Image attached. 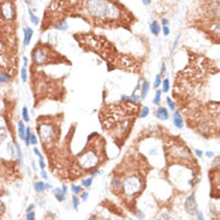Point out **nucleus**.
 I'll list each match as a JSON object with an SVG mask.
<instances>
[{
	"mask_svg": "<svg viewBox=\"0 0 220 220\" xmlns=\"http://www.w3.org/2000/svg\"><path fill=\"white\" fill-rule=\"evenodd\" d=\"M41 177L44 178V179H48V174L45 170H41Z\"/></svg>",
	"mask_w": 220,
	"mask_h": 220,
	"instance_id": "45",
	"label": "nucleus"
},
{
	"mask_svg": "<svg viewBox=\"0 0 220 220\" xmlns=\"http://www.w3.org/2000/svg\"><path fill=\"white\" fill-rule=\"evenodd\" d=\"M155 114H156V118L160 120H166V119H168V117H170L168 110H167L166 107H163V106L158 107Z\"/></svg>",
	"mask_w": 220,
	"mask_h": 220,
	"instance_id": "9",
	"label": "nucleus"
},
{
	"mask_svg": "<svg viewBox=\"0 0 220 220\" xmlns=\"http://www.w3.org/2000/svg\"><path fill=\"white\" fill-rule=\"evenodd\" d=\"M101 173H102V171H101V170H96V171H94V172L90 174V177H92L93 179H94L96 176H99V174H101Z\"/></svg>",
	"mask_w": 220,
	"mask_h": 220,
	"instance_id": "41",
	"label": "nucleus"
},
{
	"mask_svg": "<svg viewBox=\"0 0 220 220\" xmlns=\"http://www.w3.org/2000/svg\"><path fill=\"white\" fill-rule=\"evenodd\" d=\"M67 28H69V25L66 22H62V23L54 25V29H57V30H67Z\"/></svg>",
	"mask_w": 220,
	"mask_h": 220,
	"instance_id": "27",
	"label": "nucleus"
},
{
	"mask_svg": "<svg viewBox=\"0 0 220 220\" xmlns=\"http://www.w3.org/2000/svg\"><path fill=\"white\" fill-rule=\"evenodd\" d=\"M25 218H27V220H36V218H35V212H29V213H27Z\"/></svg>",
	"mask_w": 220,
	"mask_h": 220,
	"instance_id": "35",
	"label": "nucleus"
},
{
	"mask_svg": "<svg viewBox=\"0 0 220 220\" xmlns=\"http://www.w3.org/2000/svg\"><path fill=\"white\" fill-rule=\"evenodd\" d=\"M161 84H163V89H161V92L163 93H168V90H170V80H168V78L163 80Z\"/></svg>",
	"mask_w": 220,
	"mask_h": 220,
	"instance_id": "22",
	"label": "nucleus"
},
{
	"mask_svg": "<svg viewBox=\"0 0 220 220\" xmlns=\"http://www.w3.org/2000/svg\"><path fill=\"white\" fill-rule=\"evenodd\" d=\"M214 165H219V156H217V159L214 160Z\"/></svg>",
	"mask_w": 220,
	"mask_h": 220,
	"instance_id": "53",
	"label": "nucleus"
},
{
	"mask_svg": "<svg viewBox=\"0 0 220 220\" xmlns=\"http://www.w3.org/2000/svg\"><path fill=\"white\" fill-rule=\"evenodd\" d=\"M34 190L36 191L37 194L44 193L46 190V183H44L42 181H37L34 183Z\"/></svg>",
	"mask_w": 220,
	"mask_h": 220,
	"instance_id": "14",
	"label": "nucleus"
},
{
	"mask_svg": "<svg viewBox=\"0 0 220 220\" xmlns=\"http://www.w3.org/2000/svg\"><path fill=\"white\" fill-rule=\"evenodd\" d=\"M49 55H48V51L44 47H36L33 51V60L35 62V64L41 65L45 64L48 62Z\"/></svg>",
	"mask_w": 220,
	"mask_h": 220,
	"instance_id": "5",
	"label": "nucleus"
},
{
	"mask_svg": "<svg viewBox=\"0 0 220 220\" xmlns=\"http://www.w3.org/2000/svg\"><path fill=\"white\" fill-rule=\"evenodd\" d=\"M149 114V108L147 107V106H144V107H142V110H141V112H140V118H146L147 116Z\"/></svg>",
	"mask_w": 220,
	"mask_h": 220,
	"instance_id": "28",
	"label": "nucleus"
},
{
	"mask_svg": "<svg viewBox=\"0 0 220 220\" xmlns=\"http://www.w3.org/2000/svg\"><path fill=\"white\" fill-rule=\"evenodd\" d=\"M16 153H17V156H18L19 163H22V158H23V154H22V148L19 146V143H16Z\"/></svg>",
	"mask_w": 220,
	"mask_h": 220,
	"instance_id": "30",
	"label": "nucleus"
},
{
	"mask_svg": "<svg viewBox=\"0 0 220 220\" xmlns=\"http://www.w3.org/2000/svg\"><path fill=\"white\" fill-rule=\"evenodd\" d=\"M70 189H71V191L73 193V195H77V194L82 193V186L76 185V184H72V185L70 186Z\"/></svg>",
	"mask_w": 220,
	"mask_h": 220,
	"instance_id": "24",
	"label": "nucleus"
},
{
	"mask_svg": "<svg viewBox=\"0 0 220 220\" xmlns=\"http://www.w3.org/2000/svg\"><path fill=\"white\" fill-rule=\"evenodd\" d=\"M30 144H33V146H36L37 144V137L34 134H31V136H30Z\"/></svg>",
	"mask_w": 220,
	"mask_h": 220,
	"instance_id": "37",
	"label": "nucleus"
},
{
	"mask_svg": "<svg viewBox=\"0 0 220 220\" xmlns=\"http://www.w3.org/2000/svg\"><path fill=\"white\" fill-rule=\"evenodd\" d=\"M204 155L207 156V158H213V155H214V153H213V152H211V150H207V152L204 153Z\"/></svg>",
	"mask_w": 220,
	"mask_h": 220,
	"instance_id": "47",
	"label": "nucleus"
},
{
	"mask_svg": "<svg viewBox=\"0 0 220 220\" xmlns=\"http://www.w3.org/2000/svg\"><path fill=\"white\" fill-rule=\"evenodd\" d=\"M29 18H30V22H31V23H34L35 25H39L40 19H39V17H37L36 15H35L31 10H29Z\"/></svg>",
	"mask_w": 220,
	"mask_h": 220,
	"instance_id": "18",
	"label": "nucleus"
},
{
	"mask_svg": "<svg viewBox=\"0 0 220 220\" xmlns=\"http://www.w3.org/2000/svg\"><path fill=\"white\" fill-rule=\"evenodd\" d=\"M7 138V130L2 126H0V144Z\"/></svg>",
	"mask_w": 220,
	"mask_h": 220,
	"instance_id": "20",
	"label": "nucleus"
},
{
	"mask_svg": "<svg viewBox=\"0 0 220 220\" xmlns=\"http://www.w3.org/2000/svg\"><path fill=\"white\" fill-rule=\"evenodd\" d=\"M88 220H98V218H96V215H92V217H89Z\"/></svg>",
	"mask_w": 220,
	"mask_h": 220,
	"instance_id": "54",
	"label": "nucleus"
},
{
	"mask_svg": "<svg viewBox=\"0 0 220 220\" xmlns=\"http://www.w3.org/2000/svg\"><path fill=\"white\" fill-rule=\"evenodd\" d=\"M34 208H35L34 204H29V207H28V209H27V213H29V212H34Z\"/></svg>",
	"mask_w": 220,
	"mask_h": 220,
	"instance_id": "48",
	"label": "nucleus"
},
{
	"mask_svg": "<svg viewBox=\"0 0 220 220\" xmlns=\"http://www.w3.org/2000/svg\"><path fill=\"white\" fill-rule=\"evenodd\" d=\"M78 161H80V165L82 166L83 168H94L95 166L99 164L100 159L98 154L94 152V150H88L85 152L84 154L78 158Z\"/></svg>",
	"mask_w": 220,
	"mask_h": 220,
	"instance_id": "3",
	"label": "nucleus"
},
{
	"mask_svg": "<svg viewBox=\"0 0 220 220\" xmlns=\"http://www.w3.org/2000/svg\"><path fill=\"white\" fill-rule=\"evenodd\" d=\"M184 208H185V212L189 213L190 215H196L197 203H196V199H195V194H191L186 197V200L184 202Z\"/></svg>",
	"mask_w": 220,
	"mask_h": 220,
	"instance_id": "6",
	"label": "nucleus"
},
{
	"mask_svg": "<svg viewBox=\"0 0 220 220\" xmlns=\"http://www.w3.org/2000/svg\"><path fill=\"white\" fill-rule=\"evenodd\" d=\"M31 167L34 168V171H36V170H37V165H36V163H34V161H31Z\"/></svg>",
	"mask_w": 220,
	"mask_h": 220,
	"instance_id": "52",
	"label": "nucleus"
},
{
	"mask_svg": "<svg viewBox=\"0 0 220 220\" xmlns=\"http://www.w3.org/2000/svg\"><path fill=\"white\" fill-rule=\"evenodd\" d=\"M7 149H9L10 154H11V156L13 158V156H16V154H15V148L12 147V143H9V146H7Z\"/></svg>",
	"mask_w": 220,
	"mask_h": 220,
	"instance_id": "38",
	"label": "nucleus"
},
{
	"mask_svg": "<svg viewBox=\"0 0 220 220\" xmlns=\"http://www.w3.org/2000/svg\"><path fill=\"white\" fill-rule=\"evenodd\" d=\"M164 73H166V65L163 63V65H161V72H160V75H164Z\"/></svg>",
	"mask_w": 220,
	"mask_h": 220,
	"instance_id": "49",
	"label": "nucleus"
},
{
	"mask_svg": "<svg viewBox=\"0 0 220 220\" xmlns=\"http://www.w3.org/2000/svg\"><path fill=\"white\" fill-rule=\"evenodd\" d=\"M60 189H62V191H63V194H64V195H66V194H67V186H66V185H63Z\"/></svg>",
	"mask_w": 220,
	"mask_h": 220,
	"instance_id": "50",
	"label": "nucleus"
},
{
	"mask_svg": "<svg viewBox=\"0 0 220 220\" xmlns=\"http://www.w3.org/2000/svg\"><path fill=\"white\" fill-rule=\"evenodd\" d=\"M0 100H1V95H0Z\"/></svg>",
	"mask_w": 220,
	"mask_h": 220,
	"instance_id": "56",
	"label": "nucleus"
},
{
	"mask_svg": "<svg viewBox=\"0 0 220 220\" xmlns=\"http://www.w3.org/2000/svg\"><path fill=\"white\" fill-rule=\"evenodd\" d=\"M123 101H125V102H130V103H138L140 102V98H134V96H129V95H121V98H120Z\"/></svg>",
	"mask_w": 220,
	"mask_h": 220,
	"instance_id": "17",
	"label": "nucleus"
},
{
	"mask_svg": "<svg viewBox=\"0 0 220 220\" xmlns=\"http://www.w3.org/2000/svg\"><path fill=\"white\" fill-rule=\"evenodd\" d=\"M173 125L177 129H183V126H184L183 117H182L181 112L177 110L173 111Z\"/></svg>",
	"mask_w": 220,
	"mask_h": 220,
	"instance_id": "8",
	"label": "nucleus"
},
{
	"mask_svg": "<svg viewBox=\"0 0 220 220\" xmlns=\"http://www.w3.org/2000/svg\"><path fill=\"white\" fill-rule=\"evenodd\" d=\"M196 215H197V220H204V215L202 212H197Z\"/></svg>",
	"mask_w": 220,
	"mask_h": 220,
	"instance_id": "42",
	"label": "nucleus"
},
{
	"mask_svg": "<svg viewBox=\"0 0 220 220\" xmlns=\"http://www.w3.org/2000/svg\"><path fill=\"white\" fill-rule=\"evenodd\" d=\"M39 165H40V168H41V170H45V168H46V163L44 161V156H40V158H39Z\"/></svg>",
	"mask_w": 220,
	"mask_h": 220,
	"instance_id": "34",
	"label": "nucleus"
},
{
	"mask_svg": "<svg viewBox=\"0 0 220 220\" xmlns=\"http://www.w3.org/2000/svg\"><path fill=\"white\" fill-rule=\"evenodd\" d=\"M21 78H22V81L23 82H27L28 80V73H27V67H22V70H21Z\"/></svg>",
	"mask_w": 220,
	"mask_h": 220,
	"instance_id": "29",
	"label": "nucleus"
},
{
	"mask_svg": "<svg viewBox=\"0 0 220 220\" xmlns=\"http://www.w3.org/2000/svg\"><path fill=\"white\" fill-rule=\"evenodd\" d=\"M4 212H5V204H4V203H2V201L0 200V215H1Z\"/></svg>",
	"mask_w": 220,
	"mask_h": 220,
	"instance_id": "43",
	"label": "nucleus"
},
{
	"mask_svg": "<svg viewBox=\"0 0 220 220\" xmlns=\"http://www.w3.org/2000/svg\"><path fill=\"white\" fill-rule=\"evenodd\" d=\"M163 34H164L165 36H168V35H170V28L163 27Z\"/></svg>",
	"mask_w": 220,
	"mask_h": 220,
	"instance_id": "40",
	"label": "nucleus"
},
{
	"mask_svg": "<svg viewBox=\"0 0 220 220\" xmlns=\"http://www.w3.org/2000/svg\"><path fill=\"white\" fill-rule=\"evenodd\" d=\"M34 153H35V154H36L39 158H40V156H42V155H41V153H40V150H39L37 148H34Z\"/></svg>",
	"mask_w": 220,
	"mask_h": 220,
	"instance_id": "51",
	"label": "nucleus"
},
{
	"mask_svg": "<svg viewBox=\"0 0 220 220\" xmlns=\"http://www.w3.org/2000/svg\"><path fill=\"white\" fill-rule=\"evenodd\" d=\"M93 179L92 177H88V178H85V179H82V186L84 188H90L93 184Z\"/></svg>",
	"mask_w": 220,
	"mask_h": 220,
	"instance_id": "23",
	"label": "nucleus"
},
{
	"mask_svg": "<svg viewBox=\"0 0 220 220\" xmlns=\"http://www.w3.org/2000/svg\"><path fill=\"white\" fill-rule=\"evenodd\" d=\"M166 103H167V106L170 107V110L171 111H176V105H174L173 100H172L171 98H168V96H167V99H166Z\"/></svg>",
	"mask_w": 220,
	"mask_h": 220,
	"instance_id": "31",
	"label": "nucleus"
},
{
	"mask_svg": "<svg viewBox=\"0 0 220 220\" xmlns=\"http://www.w3.org/2000/svg\"><path fill=\"white\" fill-rule=\"evenodd\" d=\"M136 215H137V219L138 220H144V213L141 211V209H137V212H136Z\"/></svg>",
	"mask_w": 220,
	"mask_h": 220,
	"instance_id": "36",
	"label": "nucleus"
},
{
	"mask_svg": "<svg viewBox=\"0 0 220 220\" xmlns=\"http://www.w3.org/2000/svg\"><path fill=\"white\" fill-rule=\"evenodd\" d=\"M161 82H163V78H161V75L160 73H158L155 77V81H154V87L155 88H159V85L161 84Z\"/></svg>",
	"mask_w": 220,
	"mask_h": 220,
	"instance_id": "32",
	"label": "nucleus"
},
{
	"mask_svg": "<svg viewBox=\"0 0 220 220\" xmlns=\"http://www.w3.org/2000/svg\"><path fill=\"white\" fill-rule=\"evenodd\" d=\"M161 94H163V92H161L160 89H158L155 92V96H154V99H153V103L156 105V106H159L160 102H161Z\"/></svg>",
	"mask_w": 220,
	"mask_h": 220,
	"instance_id": "19",
	"label": "nucleus"
},
{
	"mask_svg": "<svg viewBox=\"0 0 220 220\" xmlns=\"http://www.w3.org/2000/svg\"><path fill=\"white\" fill-rule=\"evenodd\" d=\"M34 35V31H33V29L31 28H24V40H23V45L24 47H27L29 44H30V40H31V37Z\"/></svg>",
	"mask_w": 220,
	"mask_h": 220,
	"instance_id": "10",
	"label": "nucleus"
},
{
	"mask_svg": "<svg viewBox=\"0 0 220 220\" xmlns=\"http://www.w3.org/2000/svg\"><path fill=\"white\" fill-rule=\"evenodd\" d=\"M37 131H39V135H40V138L42 141V143H48L53 140V136H54V130H53V126L49 125V124H40L37 125Z\"/></svg>",
	"mask_w": 220,
	"mask_h": 220,
	"instance_id": "4",
	"label": "nucleus"
},
{
	"mask_svg": "<svg viewBox=\"0 0 220 220\" xmlns=\"http://www.w3.org/2000/svg\"><path fill=\"white\" fill-rule=\"evenodd\" d=\"M53 194H54L55 199H57L59 202L65 201V196H66V195L63 194V191H62L60 188H54V189H53Z\"/></svg>",
	"mask_w": 220,
	"mask_h": 220,
	"instance_id": "16",
	"label": "nucleus"
},
{
	"mask_svg": "<svg viewBox=\"0 0 220 220\" xmlns=\"http://www.w3.org/2000/svg\"><path fill=\"white\" fill-rule=\"evenodd\" d=\"M142 2H143L144 5H149V4H150V1H148V0H144V1H142Z\"/></svg>",
	"mask_w": 220,
	"mask_h": 220,
	"instance_id": "55",
	"label": "nucleus"
},
{
	"mask_svg": "<svg viewBox=\"0 0 220 220\" xmlns=\"http://www.w3.org/2000/svg\"><path fill=\"white\" fill-rule=\"evenodd\" d=\"M82 195H81V200H82V202H85L87 200H88V196H89V194L87 193V191H83V193H81Z\"/></svg>",
	"mask_w": 220,
	"mask_h": 220,
	"instance_id": "39",
	"label": "nucleus"
},
{
	"mask_svg": "<svg viewBox=\"0 0 220 220\" xmlns=\"http://www.w3.org/2000/svg\"><path fill=\"white\" fill-rule=\"evenodd\" d=\"M195 153H196L197 158H202V156H203V152H202L201 149H196V150H195Z\"/></svg>",
	"mask_w": 220,
	"mask_h": 220,
	"instance_id": "44",
	"label": "nucleus"
},
{
	"mask_svg": "<svg viewBox=\"0 0 220 220\" xmlns=\"http://www.w3.org/2000/svg\"><path fill=\"white\" fill-rule=\"evenodd\" d=\"M22 116H23V119H24V121L25 123H28V121H30V117H29V112H28V108L24 106L23 108H22Z\"/></svg>",
	"mask_w": 220,
	"mask_h": 220,
	"instance_id": "26",
	"label": "nucleus"
},
{
	"mask_svg": "<svg viewBox=\"0 0 220 220\" xmlns=\"http://www.w3.org/2000/svg\"><path fill=\"white\" fill-rule=\"evenodd\" d=\"M143 188V182L138 176H129L121 182V190L124 191L125 196L134 197L137 195Z\"/></svg>",
	"mask_w": 220,
	"mask_h": 220,
	"instance_id": "2",
	"label": "nucleus"
},
{
	"mask_svg": "<svg viewBox=\"0 0 220 220\" xmlns=\"http://www.w3.org/2000/svg\"><path fill=\"white\" fill-rule=\"evenodd\" d=\"M10 81V76L4 71H0V83H5Z\"/></svg>",
	"mask_w": 220,
	"mask_h": 220,
	"instance_id": "25",
	"label": "nucleus"
},
{
	"mask_svg": "<svg viewBox=\"0 0 220 220\" xmlns=\"http://www.w3.org/2000/svg\"><path fill=\"white\" fill-rule=\"evenodd\" d=\"M161 24H163L164 27H168V19H167V18H163V19H161Z\"/></svg>",
	"mask_w": 220,
	"mask_h": 220,
	"instance_id": "46",
	"label": "nucleus"
},
{
	"mask_svg": "<svg viewBox=\"0 0 220 220\" xmlns=\"http://www.w3.org/2000/svg\"><path fill=\"white\" fill-rule=\"evenodd\" d=\"M0 10H1V13L4 15V17L6 19H12L15 17V10L11 2H4L0 5Z\"/></svg>",
	"mask_w": 220,
	"mask_h": 220,
	"instance_id": "7",
	"label": "nucleus"
},
{
	"mask_svg": "<svg viewBox=\"0 0 220 220\" xmlns=\"http://www.w3.org/2000/svg\"><path fill=\"white\" fill-rule=\"evenodd\" d=\"M149 30H150V33L153 34V35H155L158 36L159 34H160V31H161V27H160V23L159 22H152L150 24H149Z\"/></svg>",
	"mask_w": 220,
	"mask_h": 220,
	"instance_id": "11",
	"label": "nucleus"
},
{
	"mask_svg": "<svg viewBox=\"0 0 220 220\" xmlns=\"http://www.w3.org/2000/svg\"><path fill=\"white\" fill-rule=\"evenodd\" d=\"M85 9L92 17L99 19H114L120 16V10L118 9V6L108 1H87Z\"/></svg>",
	"mask_w": 220,
	"mask_h": 220,
	"instance_id": "1",
	"label": "nucleus"
},
{
	"mask_svg": "<svg viewBox=\"0 0 220 220\" xmlns=\"http://www.w3.org/2000/svg\"><path fill=\"white\" fill-rule=\"evenodd\" d=\"M149 89H150V83L149 82H144L142 84V87H141V93H140V98L143 100V99H146L147 94L149 92Z\"/></svg>",
	"mask_w": 220,
	"mask_h": 220,
	"instance_id": "13",
	"label": "nucleus"
},
{
	"mask_svg": "<svg viewBox=\"0 0 220 220\" xmlns=\"http://www.w3.org/2000/svg\"><path fill=\"white\" fill-rule=\"evenodd\" d=\"M111 186L114 191H120L121 190V181L117 177H113L111 179Z\"/></svg>",
	"mask_w": 220,
	"mask_h": 220,
	"instance_id": "12",
	"label": "nucleus"
},
{
	"mask_svg": "<svg viewBox=\"0 0 220 220\" xmlns=\"http://www.w3.org/2000/svg\"><path fill=\"white\" fill-rule=\"evenodd\" d=\"M71 201H72L73 209H75V211H78V209H80V199H78L76 195H72Z\"/></svg>",
	"mask_w": 220,
	"mask_h": 220,
	"instance_id": "21",
	"label": "nucleus"
},
{
	"mask_svg": "<svg viewBox=\"0 0 220 220\" xmlns=\"http://www.w3.org/2000/svg\"><path fill=\"white\" fill-rule=\"evenodd\" d=\"M106 220H111V219H110V218H108V219H106Z\"/></svg>",
	"mask_w": 220,
	"mask_h": 220,
	"instance_id": "57",
	"label": "nucleus"
},
{
	"mask_svg": "<svg viewBox=\"0 0 220 220\" xmlns=\"http://www.w3.org/2000/svg\"><path fill=\"white\" fill-rule=\"evenodd\" d=\"M158 220H174L170 214H167V213H163L161 215H159V218Z\"/></svg>",
	"mask_w": 220,
	"mask_h": 220,
	"instance_id": "33",
	"label": "nucleus"
},
{
	"mask_svg": "<svg viewBox=\"0 0 220 220\" xmlns=\"http://www.w3.org/2000/svg\"><path fill=\"white\" fill-rule=\"evenodd\" d=\"M17 126H18V136L21 140H24V136H25V125H24V121H22V120H19L18 124H17Z\"/></svg>",
	"mask_w": 220,
	"mask_h": 220,
	"instance_id": "15",
	"label": "nucleus"
}]
</instances>
